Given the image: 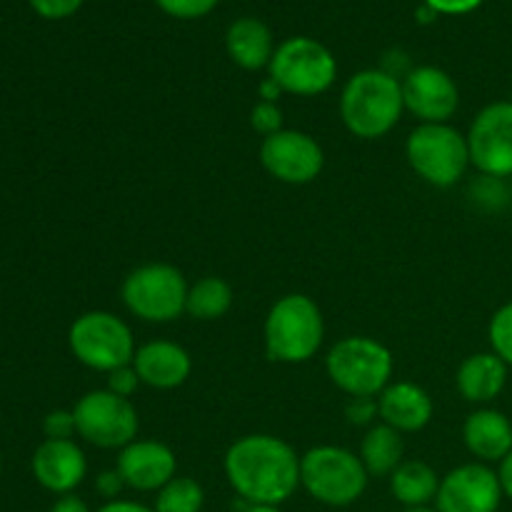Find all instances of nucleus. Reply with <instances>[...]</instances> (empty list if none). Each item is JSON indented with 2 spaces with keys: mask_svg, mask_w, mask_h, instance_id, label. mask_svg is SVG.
I'll return each mask as SVG.
<instances>
[{
  "mask_svg": "<svg viewBox=\"0 0 512 512\" xmlns=\"http://www.w3.org/2000/svg\"><path fill=\"white\" fill-rule=\"evenodd\" d=\"M470 165L480 175L512 178V100L490 103L475 115L468 130Z\"/></svg>",
  "mask_w": 512,
  "mask_h": 512,
  "instance_id": "9b49d317",
  "label": "nucleus"
},
{
  "mask_svg": "<svg viewBox=\"0 0 512 512\" xmlns=\"http://www.w3.org/2000/svg\"><path fill=\"white\" fill-rule=\"evenodd\" d=\"M423 3L430 5L438 15H468L475 13L485 0H423Z\"/></svg>",
  "mask_w": 512,
  "mask_h": 512,
  "instance_id": "f704fd0d",
  "label": "nucleus"
},
{
  "mask_svg": "<svg viewBox=\"0 0 512 512\" xmlns=\"http://www.w3.org/2000/svg\"><path fill=\"white\" fill-rule=\"evenodd\" d=\"M140 385L143 383H140L133 365H125V368H118L113 370V373H108V390L110 393L120 395V398H133L135 390H138Z\"/></svg>",
  "mask_w": 512,
  "mask_h": 512,
  "instance_id": "473e14b6",
  "label": "nucleus"
},
{
  "mask_svg": "<svg viewBox=\"0 0 512 512\" xmlns=\"http://www.w3.org/2000/svg\"><path fill=\"white\" fill-rule=\"evenodd\" d=\"M43 433L45 440H73V435H78L73 410H53L45 415Z\"/></svg>",
  "mask_w": 512,
  "mask_h": 512,
  "instance_id": "c756f323",
  "label": "nucleus"
},
{
  "mask_svg": "<svg viewBox=\"0 0 512 512\" xmlns=\"http://www.w3.org/2000/svg\"><path fill=\"white\" fill-rule=\"evenodd\" d=\"M205 490L198 480L175 475L155 493V512H203Z\"/></svg>",
  "mask_w": 512,
  "mask_h": 512,
  "instance_id": "393cba45",
  "label": "nucleus"
},
{
  "mask_svg": "<svg viewBox=\"0 0 512 512\" xmlns=\"http://www.w3.org/2000/svg\"><path fill=\"white\" fill-rule=\"evenodd\" d=\"M125 488H128V485H125L123 475L118 473V468L103 470V473L95 478V490H98V495H103L108 503H110V500H118L120 493H123Z\"/></svg>",
  "mask_w": 512,
  "mask_h": 512,
  "instance_id": "72a5a7b5",
  "label": "nucleus"
},
{
  "mask_svg": "<svg viewBox=\"0 0 512 512\" xmlns=\"http://www.w3.org/2000/svg\"><path fill=\"white\" fill-rule=\"evenodd\" d=\"M498 470L485 463H465L440 480L435 510L438 512H498L503 503Z\"/></svg>",
  "mask_w": 512,
  "mask_h": 512,
  "instance_id": "ddd939ff",
  "label": "nucleus"
},
{
  "mask_svg": "<svg viewBox=\"0 0 512 512\" xmlns=\"http://www.w3.org/2000/svg\"><path fill=\"white\" fill-rule=\"evenodd\" d=\"M33 475L50 493L70 495L88 475V458L75 440H43L33 453Z\"/></svg>",
  "mask_w": 512,
  "mask_h": 512,
  "instance_id": "dca6fc26",
  "label": "nucleus"
},
{
  "mask_svg": "<svg viewBox=\"0 0 512 512\" xmlns=\"http://www.w3.org/2000/svg\"><path fill=\"white\" fill-rule=\"evenodd\" d=\"M325 340V320L318 303L303 293L283 295L265 318V353L273 363L300 365L318 355Z\"/></svg>",
  "mask_w": 512,
  "mask_h": 512,
  "instance_id": "7ed1b4c3",
  "label": "nucleus"
},
{
  "mask_svg": "<svg viewBox=\"0 0 512 512\" xmlns=\"http://www.w3.org/2000/svg\"><path fill=\"white\" fill-rule=\"evenodd\" d=\"M403 512H438V510L430 508V505H425V508H405Z\"/></svg>",
  "mask_w": 512,
  "mask_h": 512,
  "instance_id": "37998d69",
  "label": "nucleus"
},
{
  "mask_svg": "<svg viewBox=\"0 0 512 512\" xmlns=\"http://www.w3.org/2000/svg\"><path fill=\"white\" fill-rule=\"evenodd\" d=\"M440 475L433 465L423 460H403L393 475H390V493L405 508H425L435 503L440 490Z\"/></svg>",
  "mask_w": 512,
  "mask_h": 512,
  "instance_id": "4be33fe9",
  "label": "nucleus"
},
{
  "mask_svg": "<svg viewBox=\"0 0 512 512\" xmlns=\"http://www.w3.org/2000/svg\"><path fill=\"white\" fill-rule=\"evenodd\" d=\"M233 298L235 295L228 280L208 275V278H200L198 283L190 285L185 313L195 320H203V323H213V320H220L230 313Z\"/></svg>",
  "mask_w": 512,
  "mask_h": 512,
  "instance_id": "b1692460",
  "label": "nucleus"
},
{
  "mask_svg": "<svg viewBox=\"0 0 512 512\" xmlns=\"http://www.w3.org/2000/svg\"><path fill=\"white\" fill-rule=\"evenodd\" d=\"M140 383L155 390H175L193 373V358L173 340H150L140 345L133 358Z\"/></svg>",
  "mask_w": 512,
  "mask_h": 512,
  "instance_id": "f3484780",
  "label": "nucleus"
},
{
  "mask_svg": "<svg viewBox=\"0 0 512 512\" xmlns=\"http://www.w3.org/2000/svg\"><path fill=\"white\" fill-rule=\"evenodd\" d=\"M345 418L355 428H373L378 415V398H350L348 408H345Z\"/></svg>",
  "mask_w": 512,
  "mask_h": 512,
  "instance_id": "2f4dec72",
  "label": "nucleus"
},
{
  "mask_svg": "<svg viewBox=\"0 0 512 512\" xmlns=\"http://www.w3.org/2000/svg\"><path fill=\"white\" fill-rule=\"evenodd\" d=\"M75 428L85 443L103 450H123L138 440L140 415L130 398L105 390H90L75 403Z\"/></svg>",
  "mask_w": 512,
  "mask_h": 512,
  "instance_id": "9d476101",
  "label": "nucleus"
},
{
  "mask_svg": "<svg viewBox=\"0 0 512 512\" xmlns=\"http://www.w3.org/2000/svg\"><path fill=\"white\" fill-rule=\"evenodd\" d=\"M405 113L403 83L380 68L350 75L340 93V118L360 140H378L400 123Z\"/></svg>",
  "mask_w": 512,
  "mask_h": 512,
  "instance_id": "f03ea898",
  "label": "nucleus"
},
{
  "mask_svg": "<svg viewBox=\"0 0 512 512\" xmlns=\"http://www.w3.org/2000/svg\"><path fill=\"white\" fill-rule=\"evenodd\" d=\"M275 38L273 30L265 20L253 18V15H243V18L233 20L225 33V50H228L230 60L238 68L258 73V70H268L270 60L275 55Z\"/></svg>",
  "mask_w": 512,
  "mask_h": 512,
  "instance_id": "aec40b11",
  "label": "nucleus"
},
{
  "mask_svg": "<svg viewBox=\"0 0 512 512\" xmlns=\"http://www.w3.org/2000/svg\"><path fill=\"white\" fill-rule=\"evenodd\" d=\"M413 68H415V65H410L408 55H405L403 50H398V48L390 50V53H385L383 65H380V70H385V73L393 75V78H398V80H403L405 75H408Z\"/></svg>",
  "mask_w": 512,
  "mask_h": 512,
  "instance_id": "c9c22d12",
  "label": "nucleus"
},
{
  "mask_svg": "<svg viewBox=\"0 0 512 512\" xmlns=\"http://www.w3.org/2000/svg\"><path fill=\"white\" fill-rule=\"evenodd\" d=\"M325 373L350 398H378L393 383V353L368 335H348L330 348Z\"/></svg>",
  "mask_w": 512,
  "mask_h": 512,
  "instance_id": "39448f33",
  "label": "nucleus"
},
{
  "mask_svg": "<svg viewBox=\"0 0 512 512\" xmlns=\"http://www.w3.org/2000/svg\"><path fill=\"white\" fill-rule=\"evenodd\" d=\"M368 483V470L353 450L318 445L300 455V488L328 508H348L358 503Z\"/></svg>",
  "mask_w": 512,
  "mask_h": 512,
  "instance_id": "20e7f679",
  "label": "nucleus"
},
{
  "mask_svg": "<svg viewBox=\"0 0 512 512\" xmlns=\"http://www.w3.org/2000/svg\"><path fill=\"white\" fill-rule=\"evenodd\" d=\"M470 198L485 213H500L510 205L512 190L503 178H493V175H478L470 183Z\"/></svg>",
  "mask_w": 512,
  "mask_h": 512,
  "instance_id": "a878e982",
  "label": "nucleus"
},
{
  "mask_svg": "<svg viewBox=\"0 0 512 512\" xmlns=\"http://www.w3.org/2000/svg\"><path fill=\"white\" fill-rule=\"evenodd\" d=\"M508 370V365L493 350L490 353H473L460 363L458 373H455V385L468 403L488 405L508 385Z\"/></svg>",
  "mask_w": 512,
  "mask_h": 512,
  "instance_id": "412c9836",
  "label": "nucleus"
},
{
  "mask_svg": "<svg viewBox=\"0 0 512 512\" xmlns=\"http://www.w3.org/2000/svg\"><path fill=\"white\" fill-rule=\"evenodd\" d=\"M118 473L125 485L138 493H158L178 475V458L158 440H133L118 455Z\"/></svg>",
  "mask_w": 512,
  "mask_h": 512,
  "instance_id": "2eb2a0df",
  "label": "nucleus"
},
{
  "mask_svg": "<svg viewBox=\"0 0 512 512\" xmlns=\"http://www.w3.org/2000/svg\"><path fill=\"white\" fill-rule=\"evenodd\" d=\"M358 455L370 478H390L405 458L403 433L385 423L373 425L365 433Z\"/></svg>",
  "mask_w": 512,
  "mask_h": 512,
  "instance_id": "5701e85b",
  "label": "nucleus"
},
{
  "mask_svg": "<svg viewBox=\"0 0 512 512\" xmlns=\"http://www.w3.org/2000/svg\"><path fill=\"white\" fill-rule=\"evenodd\" d=\"M440 15L435 13L433 8H430V5H425V3H420V8L415 10V20H418V23H423V25H430L433 23V20H438Z\"/></svg>",
  "mask_w": 512,
  "mask_h": 512,
  "instance_id": "a19ab883",
  "label": "nucleus"
},
{
  "mask_svg": "<svg viewBox=\"0 0 512 512\" xmlns=\"http://www.w3.org/2000/svg\"><path fill=\"white\" fill-rule=\"evenodd\" d=\"M98 512H155L153 508H148V505L143 503H135V500H110V503H105L103 508H98Z\"/></svg>",
  "mask_w": 512,
  "mask_h": 512,
  "instance_id": "4c0bfd02",
  "label": "nucleus"
},
{
  "mask_svg": "<svg viewBox=\"0 0 512 512\" xmlns=\"http://www.w3.org/2000/svg\"><path fill=\"white\" fill-rule=\"evenodd\" d=\"M245 512H283L278 505H248Z\"/></svg>",
  "mask_w": 512,
  "mask_h": 512,
  "instance_id": "79ce46f5",
  "label": "nucleus"
},
{
  "mask_svg": "<svg viewBox=\"0 0 512 512\" xmlns=\"http://www.w3.org/2000/svg\"><path fill=\"white\" fill-rule=\"evenodd\" d=\"M258 95H260V100H268V103H278L280 95H285V93L280 90V85L275 83L273 78H265L263 83L258 85Z\"/></svg>",
  "mask_w": 512,
  "mask_h": 512,
  "instance_id": "58836bf2",
  "label": "nucleus"
},
{
  "mask_svg": "<svg viewBox=\"0 0 512 512\" xmlns=\"http://www.w3.org/2000/svg\"><path fill=\"white\" fill-rule=\"evenodd\" d=\"M188 280L175 265L148 263L130 270L120 288V298L143 323H173L185 313L188 303Z\"/></svg>",
  "mask_w": 512,
  "mask_h": 512,
  "instance_id": "6e6552de",
  "label": "nucleus"
},
{
  "mask_svg": "<svg viewBox=\"0 0 512 512\" xmlns=\"http://www.w3.org/2000/svg\"><path fill=\"white\" fill-rule=\"evenodd\" d=\"M268 78L280 85V90L298 98L328 93L338 78V60L333 50L308 35H293L275 48L268 65Z\"/></svg>",
  "mask_w": 512,
  "mask_h": 512,
  "instance_id": "0eeeda50",
  "label": "nucleus"
},
{
  "mask_svg": "<svg viewBox=\"0 0 512 512\" xmlns=\"http://www.w3.org/2000/svg\"><path fill=\"white\" fill-rule=\"evenodd\" d=\"M488 338L493 353L512 368V303H505L503 308L495 310L488 325Z\"/></svg>",
  "mask_w": 512,
  "mask_h": 512,
  "instance_id": "bb28decb",
  "label": "nucleus"
},
{
  "mask_svg": "<svg viewBox=\"0 0 512 512\" xmlns=\"http://www.w3.org/2000/svg\"><path fill=\"white\" fill-rule=\"evenodd\" d=\"M153 3L175 20H200L213 13L220 0H153Z\"/></svg>",
  "mask_w": 512,
  "mask_h": 512,
  "instance_id": "cd10ccee",
  "label": "nucleus"
},
{
  "mask_svg": "<svg viewBox=\"0 0 512 512\" xmlns=\"http://www.w3.org/2000/svg\"><path fill=\"white\" fill-rule=\"evenodd\" d=\"M405 158L420 180L433 188H453L470 168L468 135L450 123H420L408 135Z\"/></svg>",
  "mask_w": 512,
  "mask_h": 512,
  "instance_id": "423d86ee",
  "label": "nucleus"
},
{
  "mask_svg": "<svg viewBox=\"0 0 512 512\" xmlns=\"http://www.w3.org/2000/svg\"><path fill=\"white\" fill-rule=\"evenodd\" d=\"M68 343L78 363L98 373L133 365L135 338L130 325L108 310H90L70 325Z\"/></svg>",
  "mask_w": 512,
  "mask_h": 512,
  "instance_id": "1a4fd4ad",
  "label": "nucleus"
},
{
  "mask_svg": "<svg viewBox=\"0 0 512 512\" xmlns=\"http://www.w3.org/2000/svg\"><path fill=\"white\" fill-rule=\"evenodd\" d=\"M260 165L285 185H308L320 178L325 153L318 140L303 130H280L260 143Z\"/></svg>",
  "mask_w": 512,
  "mask_h": 512,
  "instance_id": "f8f14e48",
  "label": "nucleus"
},
{
  "mask_svg": "<svg viewBox=\"0 0 512 512\" xmlns=\"http://www.w3.org/2000/svg\"><path fill=\"white\" fill-rule=\"evenodd\" d=\"M498 478H500V485H503V495L512 500V453L503 460V463H500Z\"/></svg>",
  "mask_w": 512,
  "mask_h": 512,
  "instance_id": "ea45409f",
  "label": "nucleus"
},
{
  "mask_svg": "<svg viewBox=\"0 0 512 512\" xmlns=\"http://www.w3.org/2000/svg\"><path fill=\"white\" fill-rule=\"evenodd\" d=\"M463 440L478 463H503L512 453V423L495 408H478L465 418Z\"/></svg>",
  "mask_w": 512,
  "mask_h": 512,
  "instance_id": "6ab92c4d",
  "label": "nucleus"
},
{
  "mask_svg": "<svg viewBox=\"0 0 512 512\" xmlns=\"http://www.w3.org/2000/svg\"><path fill=\"white\" fill-rule=\"evenodd\" d=\"M0 473H3V460H0Z\"/></svg>",
  "mask_w": 512,
  "mask_h": 512,
  "instance_id": "c03bdc74",
  "label": "nucleus"
},
{
  "mask_svg": "<svg viewBox=\"0 0 512 512\" xmlns=\"http://www.w3.org/2000/svg\"><path fill=\"white\" fill-rule=\"evenodd\" d=\"M50 512H90V508L83 498L70 493V495H60V498L53 503V508H50Z\"/></svg>",
  "mask_w": 512,
  "mask_h": 512,
  "instance_id": "e433bc0d",
  "label": "nucleus"
},
{
  "mask_svg": "<svg viewBox=\"0 0 512 512\" xmlns=\"http://www.w3.org/2000/svg\"><path fill=\"white\" fill-rule=\"evenodd\" d=\"M250 128L260 133L263 138L280 133L283 128V110L278 103H268V100H258L250 110Z\"/></svg>",
  "mask_w": 512,
  "mask_h": 512,
  "instance_id": "c85d7f7f",
  "label": "nucleus"
},
{
  "mask_svg": "<svg viewBox=\"0 0 512 512\" xmlns=\"http://www.w3.org/2000/svg\"><path fill=\"white\" fill-rule=\"evenodd\" d=\"M510 190H512V178H510Z\"/></svg>",
  "mask_w": 512,
  "mask_h": 512,
  "instance_id": "a18cd8bd",
  "label": "nucleus"
},
{
  "mask_svg": "<svg viewBox=\"0 0 512 512\" xmlns=\"http://www.w3.org/2000/svg\"><path fill=\"white\" fill-rule=\"evenodd\" d=\"M225 478L248 505H283L300 488V458L275 435L255 433L235 440L223 460Z\"/></svg>",
  "mask_w": 512,
  "mask_h": 512,
  "instance_id": "f257e3e1",
  "label": "nucleus"
},
{
  "mask_svg": "<svg viewBox=\"0 0 512 512\" xmlns=\"http://www.w3.org/2000/svg\"><path fill=\"white\" fill-rule=\"evenodd\" d=\"M435 413L433 398L425 388L410 380L390 383L378 395V415L385 425L398 433H420L430 425Z\"/></svg>",
  "mask_w": 512,
  "mask_h": 512,
  "instance_id": "a211bd4d",
  "label": "nucleus"
},
{
  "mask_svg": "<svg viewBox=\"0 0 512 512\" xmlns=\"http://www.w3.org/2000/svg\"><path fill=\"white\" fill-rule=\"evenodd\" d=\"M405 110L420 123H450L460 108V88L438 65H415L403 80Z\"/></svg>",
  "mask_w": 512,
  "mask_h": 512,
  "instance_id": "4468645a",
  "label": "nucleus"
},
{
  "mask_svg": "<svg viewBox=\"0 0 512 512\" xmlns=\"http://www.w3.org/2000/svg\"><path fill=\"white\" fill-rule=\"evenodd\" d=\"M30 8L45 20H65L83 8L85 0H28Z\"/></svg>",
  "mask_w": 512,
  "mask_h": 512,
  "instance_id": "7c9ffc66",
  "label": "nucleus"
}]
</instances>
